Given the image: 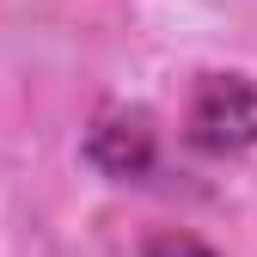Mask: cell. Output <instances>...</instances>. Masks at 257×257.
Listing matches in <instances>:
<instances>
[{"label": "cell", "instance_id": "cell-1", "mask_svg": "<svg viewBox=\"0 0 257 257\" xmlns=\"http://www.w3.org/2000/svg\"><path fill=\"white\" fill-rule=\"evenodd\" d=\"M184 147L227 159L257 147V80L251 74H202L184 104Z\"/></svg>", "mask_w": 257, "mask_h": 257}, {"label": "cell", "instance_id": "cell-2", "mask_svg": "<svg viewBox=\"0 0 257 257\" xmlns=\"http://www.w3.org/2000/svg\"><path fill=\"white\" fill-rule=\"evenodd\" d=\"M153 153H159V147H153V122H147V110L110 104V110H98V116H92L86 159H92L104 178H116V184L147 178V172H153Z\"/></svg>", "mask_w": 257, "mask_h": 257}, {"label": "cell", "instance_id": "cell-3", "mask_svg": "<svg viewBox=\"0 0 257 257\" xmlns=\"http://www.w3.org/2000/svg\"><path fill=\"white\" fill-rule=\"evenodd\" d=\"M141 257H220V251L202 245V239H190V233H153L141 245Z\"/></svg>", "mask_w": 257, "mask_h": 257}]
</instances>
